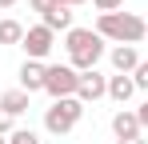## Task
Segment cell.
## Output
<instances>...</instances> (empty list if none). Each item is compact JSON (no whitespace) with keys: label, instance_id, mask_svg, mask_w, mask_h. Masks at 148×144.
<instances>
[{"label":"cell","instance_id":"14","mask_svg":"<svg viewBox=\"0 0 148 144\" xmlns=\"http://www.w3.org/2000/svg\"><path fill=\"white\" fill-rule=\"evenodd\" d=\"M8 144H40V136H36L32 128H16V132L8 136Z\"/></svg>","mask_w":148,"mask_h":144},{"label":"cell","instance_id":"23","mask_svg":"<svg viewBox=\"0 0 148 144\" xmlns=\"http://www.w3.org/2000/svg\"><path fill=\"white\" fill-rule=\"evenodd\" d=\"M0 144H8V136H0Z\"/></svg>","mask_w":148,"mask_h":144},{"label":"cell","instance_id":"18","mask_svg":"<svg viewBox=\"0 0 148 144\" xmlns=\"http://www.w3.org/2000/svg\"><path fill=\"white\" fill-rule=\"evenodd\" d=\"M12 132H16V128H12V116L0 112V136H12Z\"/></svg>","mask_w":148,"mask_h":144},{"label":"cell","instance_id":"1","mask_svg":"<svg viewBox=\"0 0 148 144\" xmlns=\"http://www.w3.org/2000/svg\"><path fill=\"white\" fill-rule=\"evenodd\" d=\"M64 48H68V64L76 72H92L104 56V36L96 28H72V32H64Z\"/></svg>","mask_w":148,"mask_h":144},{"label":"cell","instance_id":"19","mask_svg":"<svg viewBox=\"0 0 148 144\" xmlns=\"http://www.w3.org/2000/svg\"><path fill=\"white\" fill-rule=\"evenodd\" d=\"M136 116H140V128H148V96H144V104L136 108Z\"/></svg>","mask_w":148,"mask_h":144},{"label":"cell","instance_id":"15","mask_svg":"<svg viewBox=\"0 0 148 144\" xmlns=\"http://www.w3.org/2000/svg\"><path fill=\"white\" fill-rule=\"evenodd\" d=\"M132 80H136V88H140V92H148V60H140V68L132 72Z\"/></svg>","mask_w":148,"mask_h":144},{"label":"cell","instance_id":"10","mask_svg":"<svg viewBox=\"0 0 148 144\" xmlns=\"http://www.w3.org/2000/svg\"><path fill=\"white\" fill-rule=\"evenodd\" d=\"M0 112L4 116H20V112H28V92L24 88H8V92H0Z\"/></svg>","mask_w":148,"mask_h":144},{"label":"cell","instance_id":"2","mask_svg":"<svg viewBox=\"0 0 148 144\" xmlns=\"http://www.w3.org/2000/svg\"><path fill=\"white\" fill-rule=\"evenodd\" d=\"M96 32L104 40H112V44H140V40H148V24L136 12H100Z\"/></svg>","mask_w":148,"mask_h":144},{"label":"cell","instance_id":"7","mask_svg":"<svg viewBox=\"0 0 148 144\" xmlns=\"http://www.w3.org/2000/svg\"><path fill=\"white\" fill-rule=\"evenodd\" d=\"M112 132H116V140H136V136H144L136 108H116V112H112Z\"/></svg>","mask_w":148,"mask_h":144},{"label":"cell","instance_id":"13","mask_svg":"<svg viewBox=\"0 0 148 144\" xmlns=\"http://www.w3.org/2000/svg\"><path fill=\"white\" fill-rule=\"evenodd\" d=\"M24 32H28L24 24L8 16V20H0V44H24Z\"/></svg>","mask_w":148,"mask_h":144},{"label":"cell","instance_id":"9","mask_svg":"<svg viewBox=\"0 0 148 144\" xmlns=\"http://www.w3.org/2000/svg\"><path fill=\"white\" fill-rule=\"evenodd\" d=\"M108 60H112V68L120 72V76H132V72L140 68V52H136V44H112Z\"/></svg>","mask_w":148,"mask_h":144},{"label":"cell","instance_id":"21","mask_svg":"<svg viewBox=\"0 0 148 144\" xmlns=\"http://www.w3.org/2000/svg\"><path fill=\"white\" fill-rule=\"evenodd\" d=\"M60 4H64V8H76V4H84V0H60Z\"/></svg>","mask_w":148,"mask_h":144},{"label":"cell","instance_id":"11","mask_svg":"<svg viewBox=\"0 0 148 144\" xmlns=\"http://www.w3.org/2000/svg\"><path fill=\"white\" fill-rule=\"evenodd\" d=\"M132 92H136V80H132V76H120V72H116V76H108V100H116V104H128V100H132Z\"/></svg>","mask_w":148,"mask_h":144},{"label":"cell","instance_id":"20","mask_svg":"<svg viewBox=\"0 0 148 144\" xmlns=\"http://www.w3.org/2000/svg\"><path fill=\"white\" fill-rule=\"evenodd\" d=\"M116 144H148L144 136H136V140H116Z\"/></svg>","mask_w":148,"mask_h":144},{"label":"cell","instance_id":"17","mask_svg":"<svg viewBox=\"0 0 148 144\" xmlns=\"http://www.w3.org/2000/svg\"><path fill=\"white\" fill-rule=\"evenodd\" d=\"M56 4H60V0H32V8H36L40 16H48V12L56 8Z\"/></svg>","mask_w":148,"mask_h":144},{"label":"cell","instance_id":"8","mask_svg":"<svg viewBox=\"0 0 148 144\" xmlns=\"http://www.w3.org/2000/svg\"><path fill=\"white\" fill-rule=\"evenodd\" d=\"M44 76H48V64H44V60H24L20 72H16V80H20V88H24L28 96L44 92Z\"/></svg>","mask_w":148,"mask_h":144},{"label":"cell","instance_id":"12","mask_svg":"<svg viewBox=\"0 0 148 144\" xmlns=\"http://www.w3.org/2000/svg\"><path fill=\"white\" fill-rule=\"evenodd\" d=\"M40 24L52 28V32H72V28H76V24H72V8H64V4H56L48 16H40Z\"/></svg>","mask_w":148,"mask_h":144},{"label":"cell","instance_id":"5","mask_svg":"<svg viewBox=\"0 0 148 144\" xmlns=\"http://www.w3.org/2000/svg\"><path fill=\"white\" fill-rule=\"evenodd\" d=\"M20 48H24L28 60H44L52 48H56V32L44 28V24H32V28L24 32V44H20Z\"/></svg>","mask_w":148,"mask_h":144},{"label":"cell","instance_id":"22","mask_svg":"<svg viewBox=\"0 0 148 144\" xmlns=\"http://www.w3.org/2000/svg\"><path fill=\"white\" fill-rule=\"evenodd\" d=\"M12 4H20V0H0V8H12Z\"/></svg>","mask_w":148,"mask_h":144},{"label":"cell","instance_id":"6","mask_svg":"<svg viewBox=\"0 0 148 144\" xmlns=\"http://www.w3.org/2000/svg\"><path fill=\"white\" fill-rule=\"evenodd\" d=\"M100 96H108V76L104 72H80V88H76V100L80 104H96Z\"/></svg>","mask_w":148,"mask_h":144},{"label":"cell","instance_id":"16","mask_svg":"<svg viewBox=\"0 0 148 144\" xmlns=\"http://www.w3.org/2000/svg\"><path fill=\"white\" fill-rule=\"evenodd\" d=\"M92 4H96L100 12H120L124 8V0H92Z\"/></svg>","mask_w":148,"mask_h":144},{"label":"cell","instance_id":"3","mask_svg":"<svg viewBox=\"0 0 148 144\" xmlns=\"http://www.w3.org/2000/svg\"><path fill=\"white\" fill-rule=\"evenodd\" d=\"M80 116H84V104H80L76 96H68V100H52L48 108H44V132H52V136H68L76 124H80Z\"/></svg>","mask_w":148,"mask_h":144},{"label":"cell","instance_id":"4","mask_svg":"<svg viewBox=\"0 0 148 144\" xmlns=\"http://www.w3.org/2000/svg\"><path fill=\"white\" fill-rule=\"evenodd\" d=\"M76 88H80V72H76L72 64H48L44 92H48L52 100H68V96H76Z\"/></svg>","mask_w":148,"mask_h":144}]
</instances>
